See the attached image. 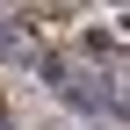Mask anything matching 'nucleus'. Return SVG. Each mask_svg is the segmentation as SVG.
<instances>
[{"mask_svg":"<svg viewBox=\"0 0 130 130\" xmlns=\"http://www.w3.org/2000/svg\"><path fill=\"white\" fill-rule=\"evenodd\" d=\"M65 101H72V108H101V116H123V94L116 87H108V79H87V72H65Z\"/></svg>","mask_w":130,"mask_h":130,"instance_id":"f257e3e1","label":"nucleus"}]
</instances>
